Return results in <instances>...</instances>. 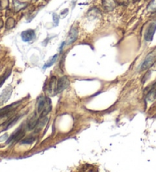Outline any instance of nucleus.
Wrapping results in <instances>:
<instances>
[{
  "instance_id": "1",
  "label": "nucleus",
  "mask_w": 156,
  "mask_h": 172,
  "mask_svg": "<svg viewBox=\"0 0 156 172\" xmlns=\"http://www.w3.org/2000/svg\"><path fill=\"white\" fill-rule=\"evenodd\" d=\"M156 60V52H151L148 54L146 56V58L144 60L143 63L142 64V66H141V71H143L145 70H147L148 68H149L151 65L154 64V62Z\"/></svg>"
},
{
  "instance_id": "2",
  "label": "nucleus",
  "mask_w": 156,
  "mask_h": 172,
  "mask_svg": "<svg viewBox=\"0 0 156 172\" xmlns=\"http://www.w3.org/2000/svg\"><path fill=\"white\" fill-rule=\"evenodd\" d=\"M25 135V131L24 129H22V128H19L17 131L15 133H13L11 135V137L8 139L7 140V143H13V142H17L19 140H22Z\"/></svg>"
},
{
  "instance_id": "3",
  "label": "nucleus",
  "mask_w": 156,
  "mask_h": 172,
  "mask_svg": "<svg viewBox=\"0 0 156 172\" xmlns=\"http://www.w3.org/2000/svg\"><path fill=\"white\" fill-rule=\"evenodd\" d=\"M70 80L66 76L60 77V79H59V80H58L57 84H56V91L58 92H63L64 89H66L70 86Z\"/></svg>"
},
{
  "instance_id": "4",
  "label": "nucleus",
  "mask_w": 156,
  "mask_h": 172,
  "mask_svg": "<svg viewBox=\"0 0 156 172\" xmlns=\"http://www.w3.org/2000/svg\"><path fill=\"white\" fill-rule=\"evenodd\" d=\"M50 101V99L48 97H43L40 96L37 99V113L41 114L43 111L46 109V105H47L48 102Z\"/></svg>"
},
{
  "instance_id": "5",
  "label": "nucleus",
  "mask_w": 156,
  "mask_h": 172,
  "mask_svg": "<svg viewBox=\"0 0 156 172\" xmlns=\"http://www.w3.org/2000/svg\"><path fill=\"white\" fill-rule=\"evenodd\" d=\"M156 31V24L155 23H151L150 24L149 26L147 28L146 31L145 33V40L146 41L150 42L152 40L154 34Z\"/></svg>"
},
{
  "instance_id": "6",
  "label": "nucleus",
  "mask_w": 156,
  "mask_h": 172,
  "mask_svg": "<svg viewBox=\"0 0 156 172\" xmlns=\"http://www.w3.org/2000/svg\"><path fill=\"white\" fill-rule=\"evenodd\" d=\"M12 92V87L11 86H8L4 89L2 94L0 95V105H3L4 103L8 101V99L10 98Z\"/></svg>"
},
{
  "instance_id": "7",
  "label": "nucleus",
  "mask_w": 156,
  "mask_h": 172,
  "mask_svg": "<svg viewBox=\"0 0 156 172\" xmlns=\"http://www.w3.org/2000/svg\"><path fill=\"white\" fill-rule=\"evenodd\" d=\"M21 104V102H16L12 103L11 105H8L5 106V107L2 108L0 109V115H5V114L11 113L13 112L19 106V105Z\"/></svg>"
},
{
  "instance_id": "8",
  "label": "nucleus",
  "mask_w": 156,
  "mask_h": 172,
  "mask_svg": "<svg viewBox=\"0 0 156 172\" xmlns=\"http://www.w3.org/2000/svg\"><path fill=\"white\" fill-rule=\"evenodd\" d=\"M21 37L23 41L25 42H30L35 37V32L34 30H27V31H23L21 34Z\"/></svg>"
},
{
  "instance_id": "9",
  "label": "nucleus",
  "mask_w": 156,
  "mask_h": 172,
  "mask_svg": "<svg viewBox=\"0 0 156 172\" xmlns=\"http://www.w3.org/2000/svg\"><path fill=\"white\" fill-rule=\"evenodd\" d=\"M78 35H79V31L76 28H73L70 30V33H69L68 39H67V44H72L74 43L78 38Z\"/></svg>"
},
{
  "instance_id": "10",
  "label": "nucleus",
  "mask_w": 156,
  "mask_h": 172,
  "mask_svg": "<svg viewBox=\"0 0 156 172\" xmlns=\"http://www.w3.org/2000/svg\"><path fill=\"white\" fill-rule=\"evenodd\" d=\"M102 5L106 11H111L116 7L117 2L115 0H102Z\"/></svg>"
},
{
  "instance_id": "11",
  "label": "nucleus",
  "mask_w": 156,
  "mask_h": 172,
  "mask_svg": "<svg viewBox=\"0 0 156 172\" xmlns=\"http://www.w3.org/2000/svg\"><path fill=\"white\" fill-rule=\"evenodd\" d=\"M28 5L26 2H22L19 0H13V7L15 12H19Z\"/></svg>"
},
{
  "instance_id": "12",
  "label": "nucleus",
  "mask_w": 156,
  "mask_h": 172,
  "mask_svg": "<svg viewBox=\"0 0 156 172\" xmlns=\"http://www.w3.org/2000/svg\"><path fill=\"white\" fill-rule=\"evenodd\" d=\"M39 119L37 118V114H34V115L31 118L29 121L28 122V128L29 130H33L35 128L36 125H37V122H38Z\"/></svg>"
},
{
  "instance_id": "13",
  "label": "nucleus",
  "mask_w": 156,
  "mask_h": 172,
  "mask_svg": "<svg viewBox=\"0 0 156 172\" xmlns=\"http://www.w3.org/2000/svg\"><path fill=\"white\" fill-rule=\"evenodd\" d=\"M56 84H57V83H56V77H51L49 83H48V91H49V92L52 93V92H54V90H56Z\"/></svg>"
},
{
  "instance_id": "14",
  "label": "nucleus",
  "mask_w": 156,
  "mask_h": 172,
  "mask_svg": "<svg viewBox=\"0 0 156 172\" xmlns=\"http://www.w3.org/2000/svg\"><path fill=\"white\" fill-rule=\"evenodd\" d=\"M156 99V87H154V86H153L152 89H151V90L148 92V94L146 95L145 97V99L148 102H153Z\"/></svg>"
},
{
  "instance_id": "15",
  "label": "nucleus",
  "mask_w": 156,
  "mask_h": 172,
  "mask_svg": "<svg viewBox=\"0 0 156 172\" xmlns=\"http://www.w3.org/2000/svg\"><path fill=\"white\" fill-rule=\"evenodd\" d=\"M12 113L13 112H11V113L5 114V115H0V126L3 125L4 124L6 123L7 122H8V121L12 118Z\"/></svg>"
},
{
  "instance_id": "16",
  "label": "nucleus",
  "mask_w": 156,
  "mask_h": 172,
  "mask_svg": "<svg viewBox=\"0 0 156 172\" xmlns=\"http://www.w3.org/2000/svg\"><path fill=\"white\" fill-rule=\"evenodd\" d=\"M15 20L13 18H8L5 23V28L7 30H11L15 26Z\"/></svg>"
},
{
  "instance_id": "17",
  "label": "nucleus",
  "mask_w": 156,
  "mask_h": 172,
  "mask_svg": "<svg viewBox=\"0 0 156 172\" xmlns=\"http://www.w3.org/2000/svg\"><path fill=\"white\" fill-rule=\"evenodd\" d=\"M20 116H16V117H14V118H12L11 119H10L9 121H8V125H7L6 128H5V130H8L9 129V128H11L14 125H15L16 122L19 121V119L20 118Z\"/></svg>"
},
{
  "instance_id": "18",
  "label": "nucleus",
  "mask_w": 156,
  "mask_h": 172,
  "mask_svg": "<svg viewBox=\"0 0 156 172\" xmlns=\"http://www.w3.org/2000/svg\"><path fill=\"white\" fill-rule=\"evenodd\" d=\"M147 9H148V11H151V12L156 11V0H151L150 3L148 4Z\"/></svg>"
},
{
  "instance_id": "19",
  "label": "nucleus",
  "mask_w": 156,
  "mask_h": 172,
  "mask_svg": "<svg viewBox=\"0 0 156 172\" xmlns=\"http://www.w3.org/2000/svg\"><path fill=\"white\" fill-rule=\"evenodd\" d=\"M57 55H55L54 56H53L52 58H51L50 59H49V61H48L47 62H46V64H45V65L43 66V68H49V67H50L51 65H53V63H54L55 62H56V59H57Z\"/></svg>"
},
{
  "instance_id": "20",
  "label": "nucleus",
  "mask_w": 156,
  "mask_h": 172,
  "mask_svg": "<svg viewBox=\"0 0 156 172\" xmlns=\"http://www.w3.org/2000/svg\"><path fill=\"white\" fill-rule=\"evenodd\" d=\"M8 0H0V8L1 9H5L8 6Z\"/></svg>"
},
{
  "instance_id": "21",
  "label": "nucleus",
  "mask_w": 156,
  "mask_h": 172,
  "mask_svg": "<svg viewBox=\"0 0 156 172\" xmlns=\"http://www.w3.org/2000/svg\"><path fill=\"white\" fill-rule=\"evenodd\" d=\"M9 74H10V71L8 73H7V74H4V75L2 76V77H0V86L3 84V83L5 82V80H6L7 77H8V75H9Z\"/></svg>"
},
{
  "instance_id": "22",
  "label": "nucleus",
  "mask_w": 156,
  "mask_h": 172,
  "mask_svg": "<svg viewBox=\"0 0 156 172\" xmlns=\"http://www.w3.org/2000/svg\"><path fill=\"white\" fill-rule=\"evenodd\" d=\"M117 4L120 5H127L129 3V0H115Z\"/></svg>"
},
{
  "instance_id": "23",
  "label": "nucleus",
  "mask_w": 156,
  "mask_h": 172,
  "mask_svg": "<svg viewBox=\"0 0 156 172\" xmlns=\"http://www.w3.org/2000/svg\"><path fill=\"white\" fill-rule=\"evenodd\" d=\"M34 141V138H28L26 139V140H24L23 141H22V143H24V144H31V143H32Z\"/></svg>"
},
{
  "instance_id": "24",
  "label": "nucleus",
  "mask_w": 156,
  "mask_h": 172,
  "mask_svg": "<svg viewBox=\"0 0 156 172\" xmlns=\"http://www.w3.org/2000/svg\"><path fill=\"white\" fill-rule=\"evenodd\" d=\"M53 21L57 24L58 22H59V18H58L57 15L56 14H53Z\"/></svg>"
},
{
  "instance_id": "25",
  "label": "nucleus",
  "mask_w": 156,
  "mask_h": 172,
  "mask_svg": "<svg viewBox=\"0 0 156 172\" xmlns=\"http://www.w3.org/2000/svg\"><path fill=\"white\" fill-rule=\"evenodd\" d=\"M3 26H4L3 20H2V19L0 18V29H1V28H3Z\"/></svg>"
},
{
  "instance_id": "26",
  "label": "nucleus",
  "mask_w": 156,
  "mask_h": 172,
  "mask_svg": "<svg viewBox=\"0 0 156 172\" xmlns=\"http://www.w3.org/2000/svg\"><path fill=\"white\" fill-rule=\"evenodd\" d=\"M135 1H138V0H135Z\"/></svg>"
}]
</instances>
